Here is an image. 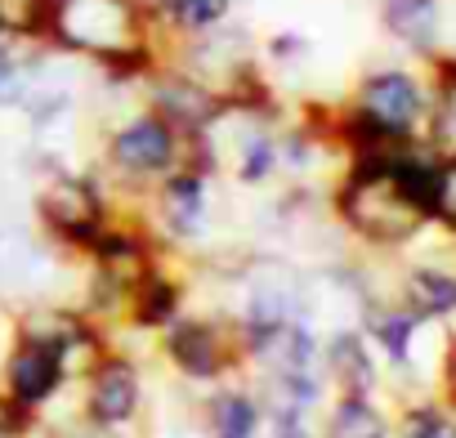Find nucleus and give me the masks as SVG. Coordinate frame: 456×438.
Returning a JSON list of instances; mask_svg holds the SVG:
<instances>
[{"label":"nucleus","instance_id":"1","mask_svg":"<svg viewBox=\"0 0 456 438\" xmlns=\"http://www.w3.org/2000/svg\"><path fill=\"white\" fill-rule=\"evenodd\" d=\"M327 215L349 247L367 256H385V260L416 251L434 229L429 215L398 183L389 166V148L349 157L340 166V174L327 188Z\"/></svg>","mask_w":456,"mask_h":438},{"label":"nucleus","instance_id":"2","mask_svg":"<svg viewBox=\"0 0 456 438\" xmlns=\"http://www.w3.org/2000/svg\"><path fill=\"white\" fill-rule=\"evenodd\" d=\"M108 85V81H99ZM117 108H103L90 166L103 174L121 210H139L143 197L192 157V139L139 99V85H108Z\"/></svg>","mask_w":456,"mask_h":438},{"label":"nucleus","instance_id":"3","mask_svg":"<svg viewBox=\"0 0 456 438\" xmlns=\"http://www.w3.org/2000/svg\"><path fill=\"white\" fill-rule=\"evenodd\" d=\"M434 81L425 63H380L358 72L340 103H327V130L336 148L349 157L416 143L429 130Z\"/></svg>","mask_w":456,"mask_h":438},{"label":"nucleus","instance_id":"4","mask_svg":"<svg viewBox=\"0 0 456 438\" xmlns=\"http://www.w3.org/2000/svg\"><path fill=\"white\" fill-rule=\"evenodd\" d=\"M224 179L210 174L201 161H183L179 170H170L139 206L148 233L161 242V251L179 256V260H210L233 247L219 242L224 215H228V197H224Z\"/></svg>","mask_w":456,"mask_h":438},{"label":"nucleus","instance_id":"5","mask_svg":"<svg viewBox=\"0 0 456 438\" xmlns=\"http://www.w3.org/2000/svg\"><path fill=\"white\" fill-rule=\"evenodd\" d=\"M117 197L103 174L86 166H41L32 183V229L63 256L81 260L112 224H117Z\"/></svg>","mask_w":456,"mask_h":438},{"label":"nucleus","instance_id":"6","mask_svg":"<svg viewBox=\"0 0 456 438\" xmlns=\"http://www.w3.org/2000/svg\"><path fill=\"white\" fill-rule=\"evenodd\" d=\"M152 353L157 362L192 393L215 389L224 380L247 376V358H242V336L224 309H206V304H188L166 331L152 336Z\"/></svg>","mask_w":456,"mask_h":438},{"label":"nucleus","instance_id":"7","mask_svg":"<svg viewBox=\"0 0 456 438\" xmlns=\"http://www.w3.org/2000/svg\"><path fill=\"white\" fill-rule=\"evenodd\" d=\"M143 416H148V358L126 345L103 349L77 380V420L94 429L134 434Z\"/></svg>","mask_w":456,"mask_h":438},{"label":"nucleus","instance_id":"8","mask_svg":"<svg viewBox=\"0 0 456 438\" xmlns=\"http://www.w3.org/2000/svg\"><path fill=\"white\" fill-rule=\"evenodd\" d=\"M72 385H77V376L54 345L10 327V345L0 353V393H5L19 411L50 416Z\"/></svg>","mask_w":456,"mask_h":438},{"label":"nucleus","instance_id":"9","mask_svg":"<svg viewBox=\"0 0 456 438\" xmlns=\"http://www.w3.org/2000/svg\"><path fill=\"white\" fill-rule=\"evenodd\" d=\"M192 296H197V287H192V269H188V260H179V256L166 251V256L139 278V287L130 291V300H126V318H121V331H117L112 340H121V336H139V340L152 345V336L166 331V327L192 304Z\"/></svg>","mask_w":456,"mask_h":438},{"label":"nucleus","instance_id":"10","mask_svg":"<svg viewBox=\"0 0 456 438\" xmlns=\"http://www.w3.org/2000/svg\"><path fill=\"white\" fill-rule=\"evenodd\" d=\"M139 99L152 108V112H161L179 134H188V139H197L206 126H210V117L224 108V99L206 85V81H197L192 72H183L175 59H161L143 81H139Z\"/></svg>","mask_w":456,"mask_h":438},{"label":"nucleus","instance_id":"11","mask_svg":"<svg viewBox=\"0 0 456 438\" xmlns=\"http://www.w3.org/2000/svg\"><path fill=\"white\" fill-rule=\"evenodd\" d=\"M389 296L420 322L447 327L456 318V260H403Z\"/></svg>","mask_w":456,"mask_h":438},{"label":"nucleus","instance_id":"12","mask_svg":"<svg viewBox=\"0 0 456 438\" xmlns=\"http://www.w3.org/2000/svg\"><path fill=\"white\" fill-rule=\"evenodd\" d=\"M201 438H265V398L247 376L197 393Z\"/></svg>","mask_w":456,"mask_h":438},{"label":"nucleus","instance_id":"13","mask_svg":"<svg viewBox=\"0 0 456 438\" xmlns=\"http://www.w3.org/2000/svg\"><path fill=\"white\" fill-rule=\"evenodd\" d=\"M322 376L331 393H380L385 389V367L367 336L354 327H331L322 331Z\"/></svg>","mask_w":456,"mask_h":438},{"label":"nucleus","instance_id":"14","mask_svg":"<svg viewBox=\"0 0 456 438\" xmlns=\"http://www.w3.org/2000/svg\"><path fill=\"white\" fill-rule=\"evenodd\" d=\"M376 19L389 45L411 63H434L443 54V0H376Z\"/></svg>","mask_w":456,"mask_h":438},{"label":"nucleus","instance_id":"15","mask_svg":"<svg viewBox=\"0 0 456 438\" xmlns=\"http://www.w3.org/2000/svg\"><path fill=\"white\" fill-rule=\"evenodd\" d=\"M143 10H148L157 41L170 50L179 41L206 36L224 28L228 19H238V0H143Z\"/></svg>","mask_w":456,"mask_h":438},{"label":"nucleus","instance_id":"16","mask_svg":"<svg viewBox=\"0 0 456 438\" xmlns=\"http://www.w3.org/2000/svg\"><path fill=\"white\" fill-rule=\"evenodd\" d=\"M322 438H394V416L380 393H331L318 416Z\"/></svg>","mask_w":456,"mask_h":438},{"label":"nucleus","instance_id":"17","mask_svg":"<svg viewBox=\"0 0 456 438\" xmlns=\"http://www.w3.org/2000/svg\"><path fill=\"white\" fill-rule=\"evenodd\" d=\"M394 438H456V402L443 393H416L394 411Z\"/></svg>","mask_w":456,"mask_h":438},{"label":"nucleus","instance_id":"18","mask_svg":"<svg viewBox=\"0 0 456 438\" xmlns=\"http://www.w3.org/2000/svg\"><path fill=\"white\" fill-rule=\"evenodd\" d=\"M425 68H429V81H434V112H429L425 143L438 157H452L456 152V63L452 59H434Z\"/></svg>","mask_w":456,"mask_h":438},{"label":"nucleus","instance_id":"19","mask_svg":"<svg viewBox=\"0 0 456 438\" xmlns=\"http://www.w3.org/2000/svg\"><path fill=\"white\" fill-rule=\"evenodd\" d=\"M45 45L37 41H19V36H0V112H14L37 77Z\"/></svg>","mask_w":456,"mask_h":438},{"label":"nucleus","instance_id":"20","mask_svg":"<svg viewBox=\"0 0 456 438\" xmlns=\"http://www.w3.org/2000/svg\"><path fill=\"white\" fill-rule=\"evenodd\" d=\"M434 233L456 247V152L438 161V197H434Z\"/></svg>","mask_w":456,"mask_h":438},{"label":"nucleus","instance_id":"21","mask_svg":"<svg viewBox=\"0 0 456 438\" xmlns=\"http://www.w3.org/2000/svg\"><path fill=\"white\" fill-rule=\"evenodd\" d=\"M54 438H139V434H126V429H94V425H81L72 416V425H54Z\"/></svg>","mask_w":456,"mask_h":438},{"label":"nucleus","instance_id":"22","mask_svg":"<svg viewBox=\"0 0 456 438\" xmlns=\"http://www.w3.org/2000/svg\"><path fill=\"white\" fill-rule=\"evenodd\" d=\"M438 59L456 63V0H443V54Z\"/></svg>","mask_w":456,"mask_h":438}]
</instances>
